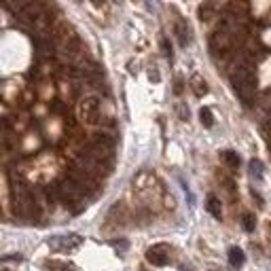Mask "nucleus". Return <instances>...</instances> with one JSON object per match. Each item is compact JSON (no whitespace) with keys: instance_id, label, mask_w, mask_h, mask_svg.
<instances>
[{"instance_id":"obj_1","label":"nucleus","mask_w":271,"mask_h":271,"mask_svg":"<svg viewBox=\"0 0 271 271\" xmlns=\"http://www.w3.org/2000/svg\"><path fill=\"white\" fill-rule=\"evenodd\" d=\"M11 212L19 221H36L41 216L39 195L17 174L11 176Z\"/></svg>"},{"instance_id":"obj_2","label":"nucleus","mask_w":271,"mask_h":271,"mask_svg":"<svg viewBox=\"0 0 271 271\" xmlns=\"http://www.w3.org/2000/svg\"><path fill=\"white\" fill-rule=\"evenodd\" d=\"M257 85H259V81H257V74H254V62L246 53L233 66L231 87H233V91L237 93L239 100H242L246 106H250L254 102V95H257Z\"/></svg>"},{"instance_id":"obj_3","label":"nucleus","mask_w":271,"mask_h":271,"mask_svg":"<svg viewBox=\"0 0 271 271\" xmlns=\"http://www.w3.org/2000/svg\"><path fill=\"white\" fill-rule=\"evenodd\" d=\"M208 47H210V53L214 57H229L235 49V43H233V34L227 32L225 28L216 30V32L210 36L208 41Z\"/></svg>"},{"instance_id":"obj_4","label":"nucleus","mask_w":271,"mask_h":271,"mask_svg":"<svg viewBox=\"0 0 271 271\" xmlns=\"http://www.w3.org/2000/svg\"><path fill=\"white\" fill-rule=\"evenodd\" d=\"M79 117L85 125H100L102 123V106H100V100L95 95H87L83 97L81 104H79Z\"/></svg>"},{"instance_id":"obj_5","label":"nucleus","mask_w":271,"mask_h":271,"mask_svg":"<svg viewBox=\"0 0 271 271\" xmlns=\"http://www.w3.org/2000/svg\"><path fill=\"white\" fill-rule=\"evenodd\" d=\"M45 13H49L47 4H45V0H32V2H28V4L21 6V9L15 15L19 17V21H24V24H28V26H34Z\"/></svg>"},{"instance_id":"obj_6","label":"nucleus","mask_w":271,"mask_h":271,"mask_svg":"<svg viewBox=\"0 0 271 271\" xmlns=\"http://www.w3.org/2000/svg\"><path fill=\"white\" fill-rule=\"evenodd\" d=\"M146 261L150 263V265H157V267H163L170 263V254H168V246H153L146 250Z\"/></svg>"},{"instance_id":"obj_7","label":"nucleus","mask_w":271,"mask_h":271,"mask_svg":"<svg viewBox=\"0 0 271 271\" xmlns=\"http://www.w3.org/2000/svg\"><path fill=\"white\" fill-rule=\"evenodd\" d=\"M174 34H176V39H178V43H180V47H186V45L191 43V28H189V24H186V19L184 17H178L176 21H174Z\"/></svg>"},{"instance_id":"obj_8","label":"nucleus","mask_w":271,"mask_h":271,"mask_svg":"<svg viewBox=\"0 0 271 271\" xmlns=\"http://www.w3.org/2000/svg\"><path fill=\"white\" fill-rule=\"evenodd\" d=\"M83 239L79 235H59V237H53L51 239V246L55 248V250H72V248L81 246Z\"/></svg>"},{"instance_id":"obj_9","label":"nucleus","mask_w":271,"mask_h":271,"mask_svg":"<svg viewBox=\"0 0 271 271\" xmlns=\"http://www.w3.org/2000/svg\"><path fill=\"white\" fill-rule=\"evenodd\" d=\"M216 15V6L214 2H201L199 9H197V17L199 21H203V24H208V21H212Z\"/></svg>"},{"instance_id":"obj_10","label":"nucleus","mask_w":271,"mask_h":271,"mask_svg":"<svg viewBox=\"0 0 271 271\" xmlns=\"http://www.w3.org/2000/svg\"><path fill=\"white\" fill-rule=\"evenodd\" d=\"M206 210H208V212L212 214L214 218H218V221L223 218V206H221V199H218L216 195H208V199H206Z\"/></svg>"},{"instance_id":"obj_11","label":"nucleus","mask_w":271,"mask_h":271,"mask_svg":"<svg viewBox=\"0 0 271 271\" xmlns=\"http://www.w3.org/2000/svg\"><path fill=\"white\" fill-rule=\"evenodd\" d=\"M191 89L195 91V95H197V97H201V95L208 93V85H206V81H203L199 74H195V77L191 79Z\"/></svg>"},{"instance_id":"obj_12","label":"nucleus","mask_w":271,"mask_h":271,"mask_svg":"<svg viewBox=\"0 0 271 271\" xmlns=\"http://www.w3.org/2000/svg\"><path fill=\"white\" fill-rule=\"evenodd\" d=\"M244 261H246L244 252L239 250V248H231V250H229V263H231V267L239 269V267L244 265Z\"/></svg>"},{"instance_id":"obj_13","label":"nucleus","mask_w":271,"mask_h":271,"mask_svg":"<svg viewBox=\"0 0 271 271\" xmlns=\"http://www.w3.org/2000/svg\"><path fill=\"white\" fill-rule=\"evenodd\" d=\"M223 161L227 163L231 170L239 168V157H237V153H233V150H223Z\"/></svg>"},{"instance_id":"obj_14","label":"nucleus","mask_w":271,"mask_h":271,"mask_svg":"<svg viewBox=\"0 0 271 271\" xmlns=\"http://www.w3.org/2000/svg\"><path fill=\"white\" fill-rule=\"evenodd\" d=\"M199 119H201V125L203 127H212L214 125V115L210 108H201L199 110Z\"/></svg>"},{"instance_id":"obj_15","label":"nucleus","mask_w":271,"mask_h":271,"mask_svg":"<svg viewBox=\"0 0 271 271\" xmlns=\"http://www.w3.org/2000/svg\"><path fill=\"white\" fill-rule=\"evenodd\" d=\"M263 170H265L263 161H259V159H252L250 161V176L252 178H261L263 176Z\"/></svg>"},{"instance_id":"obj_16","label":"nucleus","mask_w":271,"mask_h":271,"mask_svg":"<svg viewBox=\"0 0 271 271\" xmlns=\"http://www.w3.org/2000/svg\"><path fill=\"white\" fill-rule=\"evenodd\" d=\"M242 225H244V229H246L248 233H250V231H254V216H252V214H246V216H244V223H242Z\"/></svg>"},{"instance_id":"obj_17","label":"nucleus","mask_w":271,"mask_h":271,"mask_svg":"<svg viewBox=\"0 0 271 271\" xmlns=\"http://www.w3.org/2000/svg\"><path fill=\"white\" fill-rule=\"evenodd\" d=\"M49 267L53 271H74V267L70 265H62V263H49Z\"/></svg>"},{"instance_id":"obj_18","label":"nucleus","mask_w":271,"mask_h":271,"mask_svg":"<svg viewBox=\"0 0 271 271\" xmlns=\"http://www.w3.org/2000/svg\"><path fill=\"white\" fill-rule=\"evenodd\" d=\"M161 49L165 51V57H168V59H172V47H170L168 39H163V41H161Z\"/></svg>"},{"instance_id":"obj_19","label":"nucleus","mask_w":271,"mask_h":271,"mask_svg":"<svg viewBox=\"0 0 271 271\" xmlns=\"http://www.w3.org/2000/svg\"><path fill=\"white\" fill-rule=\"evenodd\" d=\"M178 115L182 117V121H186V119H189V112H186V106H184V104H178Z\"/></svg>"},{"instance_id":"obj_20","label":"nucleus","mask_w":271,"mask_h":271,"mask_svg":"<svg viewBox=\"0 0 271 271\" xmlns=\"http://www.w3.org/2000/svg\"><path fill=\"white\" fill-rule=\"evenodd\" d=\"M174 93H176V95L182 93V79H176V81H174Z\"/></svg>"},{"instance_id":"obj_21","label":"nucleus","mask_w":271,"mask_h":271,"mask_svg":"<svg viewBox=\"0 0 271 271\" xmlns=\"http://www.w3.org/2000/svg\"><path fill=\"white\" fill-rule=\"evenodd\" d=\"M148 77H150V81H159V72H157L155 68H150V70H148Z\"/></svg>"},{"instance_id":"obj_22","label":"nucleus","mask_w":271,"mask_h":271,"mask_svg":"<svg viewBox=\"0 0 271 271\" xmlns=\"http://www.w3.org/2000/svg\"><path fill=\"white\" fill-rule=\"evenodd\" d=\"M112 244H115V246L119 248V250H125V248H127V242H125V239H123V242L119 239V242H112Z\"/></svg>"},{"instance_id":"obj_23","label":"nucleus","mask_w":271,"mask_h":271,"mask_svg":"<svg viewBox=\"0 0 271 271\" xmlns=\"http://www.w3.org/2000/svg\"><path fill=\"white\" fill-rule=\"evenodd\" d=\"M146 2H148V11H155V4H153L155 0H146Z\"/></svg>"},{"instance_id":"obj_24","label":"nucleus","mask_w":271,"mask_h":271,"mask_svg":"<svg viewBox=\"0 0 271 271\" xmlns=\"http://www.w3.org/2000/svg\"><path fill=\"white\" fill-rule=\"evenodd\" d=\"M91 2H93V4H97V6H100V4H104V0H91Z\"/></svg>"},{"instance_id":"obj_25","label":"nucleus","mask_w":271,"mask_h":271,"mask_svg":"<svg viewBox=\"0 0 271 271\" xmlns=\"http://www.w3.org/2000/svg\"><path fill=\"white\" fill-rule=\"evenodd\" d=\"M180 271H193V269H189V267H180Z\"/></svg>"}]
</instances>
